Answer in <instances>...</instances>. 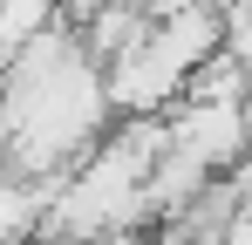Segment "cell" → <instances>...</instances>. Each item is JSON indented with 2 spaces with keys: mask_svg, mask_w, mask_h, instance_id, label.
<instances>
[{
  "mask_svg": "<svg viewBox=\"0 0 252 245\" xmlns=\"http://www.w3.org/2000/svg\"><path fill=\"white\" fill-rule=\"evenodd\" d=\"M7 170L14 177H41L62 184L68 170H82L102 136H109V68L89 55V41L75 21L48 28L41 41H28L7 61Z\"/></svg>",
  "mask_w": 252,
  "mask_h": 245,
  "instance_id": "obj_1",
  "label": "cell"
},
{
  "mask_svg": "<svg viewBox=\"0 0 252 245\" xmlns=\"http://www.w3.org/2000/svg\"><path fill=\"white\" fill-rule=\"evenodd\" d=\"M170 150H184L191 163H205L211 177H225L252 150L246 102H177L170 109Z\"/></svg>",
  "mask_w": 252,
  "mask_h": 245,
  "instance_id": "obj_2",
  "label": "cell"
},
{
  "mask_svg": "<svg viewBox=\"0 0 252 245\" xmlns=\"http://www.w3.org/2000/svg\"><path fill=\"white\" fill-rule=\"evenodd\" d=\"M225 55H239L252 68V0H232L225 7Z\"/></svg>",
  "mask_w": 252,
  "mask_h": 245,
  "instance_id": "obj_3",
  "label": "cell"
},
{
  "mask_svg": "<svg viewBox=\"0 0 252 245\" xmlns=\"http://www.w3.org/2000/svg\"><path fill=\"white\" fill-rule=\"evenodd\" d=\"M225 245H252V211H239V218L225 225Z\"/></svg>",
  "mask_w": 252,
  "mask_h": 245,
  "instance_id": "obj_4",
  "label": "cell"
},
{
  "mask_svg": "<svg viewBox=\"0 0 252 245\" xmlns=\"http://www.w3.org/2000/svg\"><path fill=\"white\" fill-rule=\"evenodd\" d=\"M205 7H218V14H225V7H232V0H205Z\"/></svg>",
  "mask_w": 252,
  "mask_h": 245,
  "instance_id": "obj_5",
  "label": "cell"
}]
</instances>
